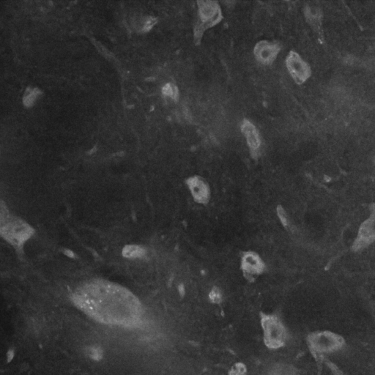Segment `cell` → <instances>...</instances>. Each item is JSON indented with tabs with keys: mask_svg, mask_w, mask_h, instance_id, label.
Returning <instances> with one entry per match:
<instances>
[{
	"mask_svg": "<svg viewBox=\"0 0 375 375\" xmlns=\"http://www.w3.org/2000/svg\"><path fill=\"white\" fill-rule=\"evenodd\" d=\"M73 301L100 323L130 327L140 321L142 305L125 288L103 280L92 281L79 288Z\"/></svg>",
	"mask_w": 375,
	"mask_h": 375,
	"instance_id": "6da1fadb",
	"label": "cell"
},
{
	"mask_svg": "<svg viewBox=\"0 0 375 375\" xmlns=\"http://www.w3.org/2000/svg\"><path fill=\"white\" fill-rule=\"evenodd\" d=\"M1 234L7 241L20 247L33 234V229L24 221L1 210Z\"/></svg>",
	"mask_w": 375,
	"mask_h": 375,
	"instance_id": "7a4b0ae2",
	"label": "cell"
},
{
	"mask_svg": "<svg viewBox=\"0 0 375 375\" xmlns=\"http://www.w3.org/2000/svg\"><path fill=\"white\" fill-rule=\"evenodd\" d=\"M199 19L194 28V40L197 45L201 42L203 33L222 19L221 8L217 1H199Z\"/></svg>",
	"mask_w": 375,
	"mask_h": 375,
	"instance_id": "3957f363",
	"label": "cell"
},
{
	"mask_svg": "<svg viewBox=\"0 0 375 375\" xmlns=\"http://www.w3.org/2000/svg\"><path fill=\"white\" fill-rule=\"evenodd\" d=\"M262 326L266 345L271 348H279L285 344L286 331L277 317L262 315Z\"/></svg>",
	"mask_w": 375,
	"mask_h": 375,
	"instance_id": "277c9868",
	"label": "cell"
},
{
	"mask_svg": "<svg viewBox=\"0 0 375 375\" xmlns=\"http://www.w3.org/2000/svg\"><path fill=\"white\" fill-rule=\"evenodd\" d=\"M308 341L312 351L316 353L335 351L344 344V340L340 335L330 332L312 334Z\"/></svg>",
	"mask_w": 375,
	"mask_h": 375,
	"instance_id": "5b68a950",
	"label": "cell"
},
{
	"mask_svg": "<svg viewBox=\"0 0 375 375\" xmlns=\"http://www.w3.org/2000/svg\"><path fill=\"white\" fill-rule=\"evenodd\" d=\"M286 63L288 71L296 83H303L310 77V67L294 51L290 52Z\"/></svg>",
	"mask_w": 375,
	"mask_h": 375,
	"instance_id": "8992f818",
	"label": "cell"
},
{
	"mask_svg": "<svg viewBox=\"0 0 375 375\" xmlns=\"http://www.w3.org/2000/svg\"><path fill=\"white\" fill-rule=\"evenodd\" d=\"M280 49V45L277 42L262 41L255 46V57L257 61L263 65H271L276 60Z\"/></svg>",
	"mask_w": 375,
	"mask_h": 375,
	"instance_id": "52a82bcc",
	"label": "cell"
},
{
	"mask_svg": "<svg viewBox=\"0 0 375 375\" xmlns=\"http://www.w3.org/2000/svg\"><path fill=\"white\" fill-rule=\"evenodd\" d=\"M241 268L246 276L259 275L265 270V264L260 256L254 252L248 251L244 253L241 262Z\"/></svg>",
	"mask_w": 375,
	"mask_h": 375,
	"instance_id": "ba28073f",
	"label": "cell"
},
{
	"mask_svg": "<svg viewBox=\"0 0 375 375\" xmlns=\"http://www.w3.org/2000/svg\"><path fill=\"white\" fill-rule=\"evenodd\" d=\"M186 183L196 202L201 204L208 203L209 189L203 179L198 176H194L186 180Z\"/></svg>",
	"mask_w": 375,
	"mask_h": 375,
	"instance_id": "9c48e42d",
	"label": "cell"
},
{
	"mask_svg": "<svg viewBox=\"0 0 375 375\" xmlns=\"http://www.w3.org/2000/svg\"><path fill=\"white\" fill-rule=\"evenodd\" d=\"M241 131L247 138V143L250 147V152L253 156H256L257 150L261 145V139L259 132L256 127L247 120H244L241 125Z\"/></svg>",
	"mask_w": 375,
	"mask_h": 375,
	"instance_id": "30bf717a",
	"label": "cell"
},
{
	"mask_svg": "<svg viewBox=\"0 0 375 375\" xmlns=\"http://www.w3.org/2000/svg\"><path fill=\"white\" fill-rule=\"evenodd\" d=\"M145 250L138 246H127L123 251L124 256L127 258L140 257L145 254Z\"/></svg>",
	"mask_w": 375,
	"mask_h": 375,
	"instance_id": "8fae6325",
	"label": "cell"
},
{
	"mask_svg": "<svg viewBox=\"0 0 375 375\" xmlns=\"http://www.w3.org/2000/svg\"><path fill=\"white\" fill-rule=\"evenodd\" d=\"M162 92H163L164 95L170 97L174 101H177V100H178V89H177L175 85L172 84V83H168L165 85L163 87V89H162Z\"/></svg>",
	"mask_w": 375,
	"mask_h": 375,
	"instance_id": "7c38bea8",
	"label": "cell"
},
{
	"mask_svg": "<svg viewBox=\"0 0 375 375\" xmlns=\"http://www.w3.org/2000/svg\"><path fill=\"white\" fill-rule=\"evenodd\" d=\"M39 95V91L37 89H28L24 97V104L27 106H32L34 104L35 100Z\"/></svg>",
	"mask_w": 375,
	"mask_h": 375,
	"instance_id": "4fadbf2b",
	"label": "cell"
},
{
	"mask_svg": "<svg viewBox=\"0 0 375 375\" xmlns=\"http://www.w3.org/2000/svg\"><path fill=\"white\" fill-rule=\"evenodd\" d=\"M209 297L211 301L215 303H219L221 301V299H222L221 292L216 288H214L212 290V291L209 293Z\"/></svg>",
	"mask_w": 375,
	"mask_h": 375,
	"instance_id": "5bb4252c",
	"label": "cell"
},
{
	"mask_svg": "<svg viewBox=\"0 0 375 375\" xmlns=\"http://www.w3.org/2000/svg\"><path fill=\"white\" fill-rule=\"evenodd\" d=\"M246 367L244 364H238L232 369L230 375H246Z\"/></svg>",
	"mask_w": 375,
	"mask_h": 375,
	"instance_id": "9a60e30c",
	"label": "cell"
},
{
	"mask_svg": "<svg viewBox=\"0 0 375 375\" xmlns=\"http://www.w3.org/2000/svg\"><path fill=\"white\" fill-rule=\"evenodd\" d=\"M278 216L279 219L282 221L284 226L288 225V219H287L286 214H285V209L282 208L281 206H279L277 208Z\"/></svg>",
	"mask_w": 375,
	"mask_h": 375,
	"instance_id": "2e32d148",
	"label": "cell"
},
{
	"mask_svg": "<svg viewBox=\"0 0 375 375\" xmlns=\"http://www.w3.org/2000/svg\"><path fill=\"white\" fill-rule=\"evenodd\" d=\"M102 351L98 347H92L90 350V355L93 359L100 360L102 358Z\"/></svg>",
	"mask_w": 375,
	"mask_h": 375,
	"instance_id": "e0dca14e",
	"label": "cell"
},
{
	"mask_svg": "<svg viewBox=\"0 0 375 375\" xmlns=\"http://www.w3.org/2000/svg\"><path fill=\"white\" fill-rule=\"evenodd\" d=\"M156 23V19H154V18H148L146 21H145V24H144V31H148V30H150Z\"/></svg>",
	"mask_w": 375,
	"mask_h": 375,
	"instance_id": "ac0fdd59",
	"label": "cell"
},
{
	"mask_svg": "<svg viewBox=\"0 0 375 375\" xmlns=\"http://www.w3.org/2000/svg\"><path fill=\"white\" fill-rule=\"evenodd\" d=\"M7 356H8V361H10V360L13 358V351H10L8 353H7Z\"/></svg>",
	"mask_w": 375,
	"mask_h": 375,
	"instance_id": "d6986e66",
	"label": "cell"
}]
</instances>
